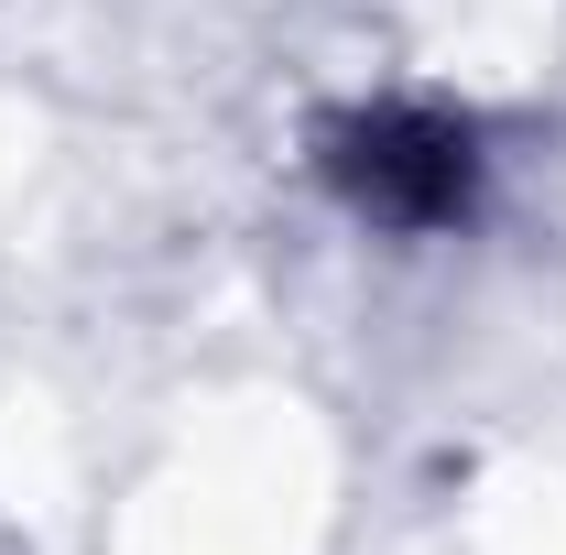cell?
I'll use <instances>...</instances> for the list:
<instances>
[{"mask_svg": "<svg viewBox=\"0 0 566 555\" xmlns=\"http://www.w3.org/2000/svg\"><path fill=\"white\" fill-rule=\"evenodd\" d=\"M327 186L349 197L370 229H458L480 208V132L447 109H349L316 132Z\"/></svg>", "mask_w": 566, "mask_h": 555, "instance_id": "cell-1", "label": "cell"}]
</instances>
